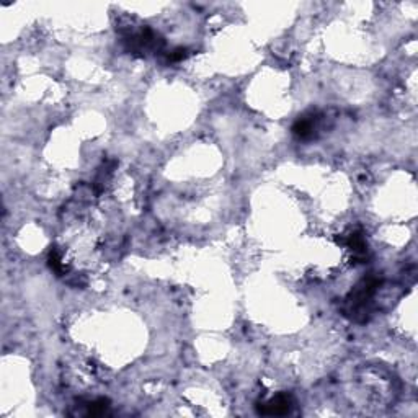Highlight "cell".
<instances>
[{"label": "cell", "instance_id": "obj_1", "mask_svg": "<svg viewBox=\"0 0 418 418\" xmlns=\"http://www.w3.org/2000/svg\"><path fill=\"white\" fill-rule=\"evenodd\" d=\"M291 405H293L291 397L286 396V394H279V396L272 398V400L265 405L261 413H267V415H284V413L289 412Z\"/></svg>", "mask_w": 418, "mask_h": 418}, {"label": "cell", "instance_id": "obj_2", "mask_svg": "<svg viewBox=\"0 0 418 418\" xmlns=\"http://www.w3.org/2000/svg\"><path fill=\"white\" fill-rule=\"evenodd\" d=\"M188 56V52H187V49H183V47H180V49H175L173 52H170V61H182V59H185Z\"/></svg>", "mask_w": 418, "mask_h": 418}]
</instances>
